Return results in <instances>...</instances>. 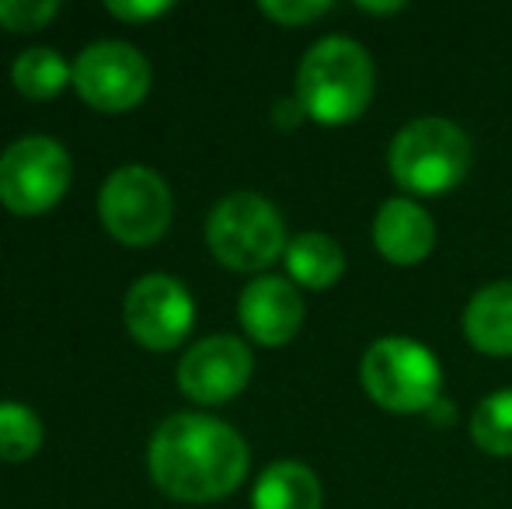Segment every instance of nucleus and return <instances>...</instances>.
Masks as SVG:
<instances>
[{
    "instance_id": "obj_1",
    "label": "nucleus",
    "mask_w": 512,
    "mask_h": 509,
    "mask_svg": "<svg viewBox=\"0 0 512 509\" xmlns=\"http://www.w3.org/2000/svg\"><path fill=\"white\" fill-rule=\"evenodd\" d=\"M150 478L161 492L185 503L223 499L248 475V447L220 419L178 412L150 440Z\"/></svg>"
},
{
    "instance_id": "obj_2",
    "label": "nucleus",
    "mask_w": 512,
    "mask_h": 509,
    "mask_svg": "<svg viewBox=\"0 0 512 509\" xmlns=\"http://www.w3.org/2000/svg\"><path fill=\"white\" fill-rule=\"evenodd\" d=\"M297 102L321 126L356 123L373 102V60L356 39L328 35L307 49L297 70Z\"/></svg>"
},
{
    "instance_id": "obj_3",
    "label": "nucleus",
    "mask_w": 512,
    "mask_h": 509,
    "mask_svg": "<svg viewBox=\"0 0 512 509\" xmlns=\"http://www.w3.org/2000/svg\"><path fill=\"white\" fill-rule=\"evenodd\" d=\"M471 140L457 123L439 116L415 119L391 140L387 168L408 196H446L471 171Z\"/></svg>"
},
{
    "instance_id": "obj_4",
    "label": "nucleus",
    "mask_w": 512,
    "mask_h": 509,
    "mask_svg": "<svg viewBox=\"0 0 512 509\" xmlns=\"http://www.w3.org/2000/svg\"><path fill=\"white\" fill-rule=\"evenodd\" d=\"M359 381L380 408L398 415L432 412L443 398V367L436 353L405 335H384L373 342L359 363Z\"/></svg>"
},
{
    "instance_id": "obj_5",
    "label": "nucleus",
    "mask_w": 512,
    "mask_h": 509,
    "mask_svg": "<svg viewBox=\"0 0 512 509\" xmlns=\"http://www.w3.org/2000/svg\"><path fill=\"white\" fill-rule=\"evenodd\" d=\"M209 252L237 272H258L286 255V224L258 192H230L206 220Z\"/></svg>"
},
{
    "instance_id": "obj_6",
    "label": "nucleus",
    "mask_w": 512,
    "mask_h": 509,
    "mask_svg": "<svg viewBox=\"0 0 512 509\" xmlns=\"http://www.w3.org/2000/svg\"><path fill=\"white\" fill-rule=\"evenodd\" d=\"M98 213L108 234L122 245H150L168 231L171 189L157 171L126 164L105 178L98 192Z\"/></svg>"
},
{
    "instance_id": "obj_7",
    "label": "nucleus",
    "mask_w": 512,
    "mask_h": 509,
    "mask_svg": "<svg viewBox=\"0 0 512 509\" xmlns=\"http://www.w3.org/2000/svg\"><path fill=\"white\" fill-rule=\"evenodd\" d=\"M70 154L53 136H21L0 157V203L14 213H42L70 185Z\"/></svg>"
},
{
    "instance_id": "obj_8",
    "label": "nucleus",
    "mask_w": 512,
    "mask_h": 509,
    "mask_svg": "<svg viewBox=\"0 0 512 509\" xmlns=\"http://www.w3.org/2000/svg\"><path fill=\"white\" fill-rule=\"evenodd\" d=\"M74 84L88 105L102 112H126L143 102L150 88V63L129 42H95L74 63Z\"/></svg>"
},
{
    "instance_id": "obj_9",
    "label": "nucleus",
    "mask_w": 512,
    "mask_h": 509,
    "mask_svg": "<svg viewBox=\"0 0 512 509\" xmlns=\"http://www.w3.org/2000/svg\"><path fill=\"white\" fill-rule=\"evenodd\" d=\"M122 314H126L129 335L147 349H175L196 321L189 290L164 272L136 279L126 293Z\"/></svg>"
},
{
    "instance_id": "obj_10",
    "label": "nucleus",
    "mask_w": 512,
    "mask_h": 509,
    "mask_svg": "<svg viewBox=\"0 0 512 509\" xmlns=\"http://www.w3.org/2000/svg\"><path fill=\"white\" fill-rule=\"evenodd\" d=\"M251 381V349L234 335H209L178 363V387L199 405H220Z\"/></svg>"
},
{
    "instance_id": "obj_11",
    "label": "nucleus",
    "mask_w": 512,
    "mask_h": 509,
    "mask_svg": "<svg viewBox=\"0 0 512 509\" xmlns=\"http://www.w3.org/2000/svg\"><path fill=\"white\" fill-rule=\"evenodd\" d=\"M237 318H241L244 332L255 342H262V346H286L290 339H297L300 325H304V297H300L293 279H251L244 286L241 300H237Z\"/></svg>"
},
{
    "instance_id": "obj_12",
    "label": "nucleus",
    "mask_w": 512,
    "mask_h": 509,
    "mask_svg": "<svg viewBox=\"0 0 512 509\" xmlns=\"http://www.w3.org/2000/svg\"><path fill=\"white\" fill-rule=\"evenodd\" d=\"M373 245L391 265H418L432 255L436 224L429 210L408 196H394L373 220Z\"/></svg>"
},
{
    "instance_id": "obj_13",
    "label": "nucleus",
    "mask_w": 512,
    "mask_h": 509,
    "mask_svg": "<svg viewBox=\"0 0 512 509\" xmlns=\"http://www.w3.org/2000/svg\"><path fill=\"white\" fill-rule=\"evenodd\" d=\"M464 335L478 353L512 356V279L474 293L464 311Z\"/></svg>"
},
{
    "instance_id": "obj_14",
    "label": "nucleus",
    "mask_w": 512,
    "mask_h": 509,
    "mask_svg": "<svg viewBox=\"0 0 512 509\" xmlns=\"http://www.w3.org/2000/svg\"><path fill=\"white\" fill-rule=\"evenodd\" d=\"M251 509H321V482L300 461H279L258 475Z\"/></svg>"
},
{
    "instance_id": "obj_15",
    "label": "nucleus",
    "mask_w": 512,
    "mask_h": 509,
    "mask_svg": "<svg viewBox=\"0 0 512 509\" xmlns=\"http://www.w3.org/2000/svg\"><path fill=\"white\" fill-rule=\"evenodd\" d=\"M286 272L297 286L307 290H328L342 279L345 252L328 234H297L286 245Z\"/></svg>"
},
{
    "instance_id": "obj_16",
    "label": "nucleus",
    "mask_w": 512,
    "mask_h": 509,
    "mask_svg": "<svg viewBox=\"0 0 512 509\" xmlns=\"http://www.w3.org/2000/svg\"><path fill=\"white\" fill-rule=\"evenodd\" d=\"M11 81L21 95L28 98H53L67 88V81H74V67L63 60L56 49H25V53L14 60Z\"/></svg>"
},
{
    "instance_id": "obj_17",
    "label": "nucleus",
    "mask_w": 512,
    "mask_h": 509,
    "mask_svg": "<svg viewBox=\"0 0 512 509\" xmlns=\"http://www.w3.org/2000/svg\"><path fill=\"white\" fill-rule=\"evenodd\" d=\"M471 440L492 457H512V387H499L474 408Z\"/></svg>"
},
{
    "instance_id": "obj_18",
    "label": "nucleus",
    "mask_w": 512,
    "mask_h": 509,
    "mask_svg": "<svg viewBox=\"0 0 512 509\" xmlns=\"http://www.w3.org/2000/svg\"><path fill=\"white\" fill-rule=\"evenodd\" d=\"M42 443V422L28 405L0 401V461H28Z\"/></svg>"
},
{
    "instance_id": "obj_19",
    "label": "nucleus",
    "mask_w": 512,
    "mask_h": 509,
    "mask_svg": "<svg viewBox=\"0 0 512 509\" xmlns=\"http://www.w3.org/2000/svg\"><path fill=\"white\" fill-rule=\"evenodd\" d=\"M56 0H0V25L7 32H32L56 18Z\"/></svg>"
},
{
    "instance_id": "obj_20",
    "label": "nucleus",
    "mask_w": 512,
    "mask_h": 509,
    "mask_svg": "<svg viewBox=\"0 0 512 509\" xmlns=\"http://www.w3.org/2000/svg\"><path fill=\"white\" fill-rule=\"evenodd\" d=\"M262 14L272 18L276 25H286V28H300V25H310V21L324 18L331 11L328 0H262Z\"/></svg>"
},
{
    "instance_id": "obj_21",
    "label": "nucleus",
    "mask_w": 512,
    "mask_h": 509,
    "mask_svg": "<svg viewBox=\"0 0 512 509\" xmlns=\"http://www.w3.org/2000/svg\"><path fill=\"white\" fill-rule=\"evenodd\" d=\"M108 11L122 21H147V18H157V14L171 11V4L168 0H147V4H140V0H133V4H129V0H112Z\"/></svg>"
},
{
    "instance_id": "obj_22",
    "label": "nucleus",
    "mask_w": 512,
    "mask_h": 509,
    "mask_svg": "<svg viewBox=\"0 0 512 509\" xmlns=\"http://www.w3.org/2000/svg\"><path fill=\"white\" fill-rule=\"evenodd\" d=\"M300 116H304V109H300L297 98H293V102H279V105H276V119H279L283 126H293Z\"/></svg>"
},
{
    "instance_id": "obj_23",
    "label": "nucleus",
    "mask_w": 512,
    "mask_h": 509,
    "mask_svg": "<svg viewBox=\"0 0 512 509\" xmlns=\"http://www.w3.org/2000/svg\"><path fill=\"white\" fill-rule=\"evenodd\" d=\"M405 4H359V11L363 14H398Z\"/></svg>"
}]
</instances>
